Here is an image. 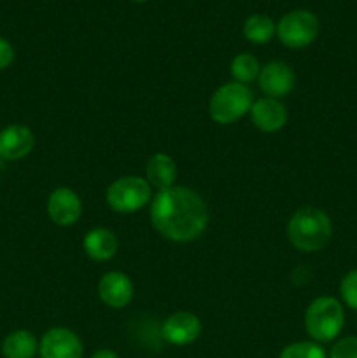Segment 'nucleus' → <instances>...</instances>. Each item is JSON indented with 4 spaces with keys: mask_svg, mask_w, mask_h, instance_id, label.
I'll return each instance as SVG.
<instances>
[{
    "mask_svg": "<svg viewBox=\"0 0 357 358\" xmlns=\"http://www.w3.org/2000/svg\"><path fill=\"white\" fill-rule=\"evenodd\" d=\"M279 358H328L326 350L315 341H296L287 345Z\"/></svg>",
    "mask_w": 357,
    "mask_h": 358,
    "instance_id": "obj_19",
    "label": "nucleus"
},
{
    "mask_svg": "<svg viewBox=\"0 0 357 358\" xmlns=\"http://www.w3.org/2000/svg\"><path fill=\"white\" fill-rule=\"evenodd\" d=\"M329 358H357V336H346L332 345Z\"/></svg>",
    "mask_w": 357,
    "mask_h": 358,
    "instance_id": "obj_21",
    "label": "nucleus"
},
{
    "mask_svg": "<svg viewBox=\"0 0 357 358\" xmlns=\"http://www.w3.org/2000/svg\"><path fill=\"white\" fill-rule=\"evenodd\" d=\"M91 358H119L118 353L112 352V350L108 348H104V350H98V352H94Z\"/></svg>",
    "mask_w": 357,
    "mask_h": 358,
    "instance_id": "obj_23",
    "label": "nucleus"
},
{
    "mask_svg": "<svg viewBox=\"0 0 357 358\" xmlns=\"http://www.w3.org/2000/svg\"><path fill=\"white\" fill-rule=\"evenodd\" d=\"M177 175V163L174 157L164 152L153 154L146 164V180L149 182L150 187L158 189V192L174 187Z\"/></svg>",
    "mask_w": 357,
    "mask_h": 358,
    "instance_id": "obj_14",
    "label": "nucleus"
},
{
    "mask_svg": "<svg viewBox=\"0 0 357 358\" xmlns=\"http://www.w3.org/2000/svg\"><path fill=\"white\" fill-rule=\"evenodd\" d=\"M340 296L342 301L350 308L357 311V269L346 273L340 282Z\"/></svg>",
    "mask_w": 357,
    "mask_h": 358,
    "instance_id": "obj_20",
    "label": "nucleus"
},
{
    "mask_svg": "<svg viewBox=\"0 0 357 358\" xmlns=\"http://www.w3.org/2000/svg\"><path fill=\"white\" fill-rule=\"evenodd\" d=\"M35 136L28 126L10 124L0 131V159L20 161L31 152Z\"/></svg>",
    "mask_w": 357,
    "mask_h": 358,
    "instance_id": "obj_13",
    "label": "nucleus"
},
{
    "mask_svg": "<svg viewBox=\"0 0 357 358\" xmlns=\"http://www.w3.org/2000/svg\"><path fill=\"white\" fill-rule=\"evenodd\" d=\"M296 76L293 66L284 62H270L261 69L258 84L262 93L270 98H282L294 90Z\"/></svg>",
    "mask_w": 357,
    "mask_h": 358,
    "instance_id": "obj_11",
    "label": "nucleus"
},
{
    "mask_svg": "<svg viewBox=\"0 0 357 358\" xmlns=\"http://www.w3.org/2000/svg\"><path fill=\"white\" fill-rule=\"evenodd\" d=\"M150 224L167 240L191 243L209 226V208L202 196L184 185L160 191L150 199Z\"/></svg>",
    "mask_w": 357,
    "mask_h": 358,
    "instance_id": "obj_1",
    "label": "nucleus"
},
{
    "mask_svg": "<svg viewBox=\"0 0 357 358\" xmlns=\"http://www.w3.org/2000/svg\"><path fill=\"white\" fill-rule=\"evenodd\" d=\"M14 62V48L7 38L0 37V70H6Z\"/></svg>",
    "mask_w": 357,
    "mask_h": 358,
    "instance_id": "obj_22",
    "label": "nucleus"
},
{
    "mask_svg": "<svg viewBox=\"0 0 357 358\" xmlns=\"http://www.w3.org/2000/svg\"><path fill=\"white\" fill-rule=\"evenodd\" d=\"M345 311L342 303L331 296H321L308 304L304 311V329L312 341L331 343L343 331Z\"/></svg>",
    "mask_w": 357,
    "mask_h": 358,
    "instance_id": "obj_3",
    "label": "nucleus"
},
{
    "mask_svg": "<svg viewBox=\"0 0 357 358\" xmlns=\"http://www.w3.org/2000/svg\"><path fill=\"white\" fill-rule=\"evenodd\" d=\"M133 2H140V3H142V2H147V0H133Z\"/></svg>",
    "mask_w": 357,
    "mask_h": 358,
    "instance_id": "obj_24",
    "label": "nucleus"
},
{
    "mask_svg": "<svg viewBox=\"0 0 357 358\" xmlns=\"http://www.w3.org/2000/svg\"><path fill=\"white\" fill-rule=\"evenodd\" d=\"M202 334V322L195 313L177 311L164 320L161 336L174 346H189Z\"/></svg>",
    "mask_w": 357,
    "mask_h": 358,
    "instance_id": "obj_9",
    "label": "nucleus"
},
{
    "mask_svg": "<svg viewBox=\"0 0 357 358\" xmlns=\"http://www.w3.org/2000/svg\"><path fill=\"white\" fill-rule=\"evenodd\" d=\"M254 98L248 86L240 83H226L214 91L209 101L210 119L217 124H233L251 112Z\"/></svg>",
    "mask_w": 357,
    "mask_h": 358,
    "instance_id": "obj_4",
    "label": "nucleus"
},
{
    "mask_svg": "<svg viewBox=\"0 0 357 358\" xmlns=\"http://www.w3.org/2000/svg\"><path fill=\"white\" fill-rule=\"evenodd\" d=\"M46 210L52 224L59 227H70L77 224L83 215V201L74 189L58 187L49 194Z\"/></svg>",
    "mask_w": 357,
    "mask_h": 358,
    "instance_id": "obj_8",
    "label": "nucleus"
},
{
    "mask_svg": "<svg viewBox=\"0 0 357 358\" xmlns=\"http://www.w3.org/2000/svg\"><path fill=\"white\" fill-rule=\"evenodd\" d=\"M318 30H321V24H318L317 16L304 9L290 10L276 24L279 41L290 49L310 45L317 38Z\"/></svg>",
    "mask_w": 357,
    "mask_h": 358,
    "instance_id": "obj_6",
    "label": "nucleus"
},
{
    "mask_svg": "<svg viewBox=\"0 0 357 358\" xmlns=\"http://www.w3.org/2000/svg\"><path fill=\"white\" fill-rule=\"evenodd\" d=\"M251 121L259 131L276 133L286 126L287 108L276 98L262 96L255 100L251 107Z\"/></svg>",
    "mask_w": 357,
    "mask_h": 358,
    "instance_id": "obj_12",
    "label": "nucleus"
},
{
    "mask_svg": "<svg viewBox=\"0 0 357 358\" xmlns=\"http://www.w3.org/2000/svg\"><path fill=\"white\" fill-rule=\"evenodd\" d=\"M231 77L234 79V83H240L247 86L252 80H258L259 72H261V65H259L258 58L248 52H241V55L234 56L233 62L230 66Z\"/></svg>",
    "mask_w": 357,
    "mask_h": 358,
    "instance_id": "obj_18",
    "label": "nucleus"
},
{
    "mask_svg": "<svg viewBox=\"0 0 357 358\" xmlns=\"http://www.w3.org/2000/svg\"><path fill=\"white\" fill-rule=\"evenodd\" d=\"M83 248L91 261L105 262L111 261L118 254L119 241L112 231L105 229V227H94V229L88 231L84 236Z\"/></svg>",
    "mask_w": 357,
    "mask_h": 358,
    "instance_id": "obj_15",
    "label": "nucleus"
},
{
    "mask_svg": "<svg viewBox=\"0 0 357 358\" xmlns=\"http://www.w3.org/2000/svg\"><path fill=\"white\" fill-rule=\"evenodd\" d=\"M4 358H34L38 353V341L30 331H13L2 341Z\"/></svg>",
    "mask_w": 357,
    "mask_h": 358,
    "instance_id": "obj_16",
    "label": "nucleus"
},
{
    "mask_svg": "<svg viewBox=\"0 0 357 358\" xmlns=\"http://www.w3.org/2000/svg\"><path fill=\"white\" fill-rule=\"evenodd\" d=\"M135 294V287L128 275L121 271H108L98 282V297L105 306L122 310L128 306Z\"/></svg>",
    "mask_w": 357,
    "mask_h": 358,
    "instance_id": "obj_10",
    "label": "nucleus"
},
{
    "mask_svg": "<svg viewBox=\"0 0 357 358\" xmlns=\"http://www.w3.org/2000/svg\"><path fill=\"white\" fill-rule=\"evenodd\" d=\"M107 205L118 213H135L147 206L153 199L149 182L136 175H125L112 182L105 192Z\"/></svg>",
    "mask_w": 357,
    "mask_h": 358,
    "instance_id": "obj_5",
    "label": "nucleus"
},
{
    "mask_svg": "<svg viewBox=\"0 0 357 358\" xmlns=\"http://www.w3.org/2000/svg\"><path fill=\"white\" fill-rule=\"evenodd\" d=\"M276 34V24L265 14H252L244 23V37L252 44H266Z\"/></svg>",
    "mask_w": 357,
    "mask_h": 358,
    "instance_id": "obj_17",
    "label": "nucleus"
},
{
    "mask_svg": "<svg viewBox=\"0 0 357 358\" xmlns=\"http://www.w3.org/2000/svg\"><path fill=\"white\" fill-rule=\"evenodd\" d=\"M287 240L296 250L314 254L322 250L332 236V222L328 213L315 206H303L293 213L286 227Z\"/></svg>",
    "mask_w": 357,
    "mask_h": 358,
    "instance_id": "obj_2",
    "label": "nucleus"
},
{
    "mask_svg": "<svg viewBox=\"0 0 357 358\" xmlns=\"http://www.w3.org/2000/svg\"><path fill=\"white\" fill-rule=\"evenodd\" d=\"M83 341L65 327L49 329L38 341L41 358H83Z\"/></svg>",
    "mask_w": 357,
    "mask_h": 358,
    "instance_id": "obj_7",
    "label": "nucleus"
}]
</instances>
